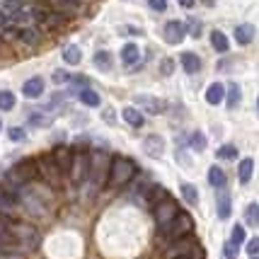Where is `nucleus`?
I'll list each match as a JSON object with an SVG mask.
<instances>
[{
    "label": "nucleus",
    "mask_w": 259,
    "mask_h": 259,
    "mask_svg": "<svg viewBox=\"0 0 259 259\" xmlns=\"http://www.w3.org/2000/svg\"><path fill=\"white\" fill-rule=\"evenodd\" d=\"M134 175H136L134 160L121 158V155H116V158L112 160V165H109V184H112V187H121L126 182H131Z\"/></svg>",
    "instance_id": "1"
},
{
    "label": "nucleus",
    "mask_w": 259,
    "mask_h": 259,
    "mask_svg": "<svg viewBox=\"0 0 259 259\" xmlns=\"http://www.w3.org/2000/svg\"><path fill=\"white\" fill-rule=\"evenodd\" d=\"M36 175H39V165L34 160H22L8 172V182H10V187H22V184L36 180Z\"/></svg>",
    "instance_id": "2"
},
{
    "label": "nucleus",
    "mask_w": 259,
    "mask_h": 259,
    "mask_svg": "<svg viewBox=\"0 0 259 259\" xmlns=\"http://www.w3.org/2000/svg\"><path fill=\"white\" fill-rule=\"evenodd\" d=\"M180 257H203V249L194 242L192 237H182V240H175L167 249H165V259H180Z\"/></svg>",
    "instance_id": "3"
},
{
    "label": "nucleus",
    "mask_w": 259,
    "mask_h": 259,
    "mask_svg": "<svg viewBox=\"0 0 259 259\" xmlns=\"http://www.w3.org/2000/svg\"><path fill=\"white\" fill-rule=\"evenodd\" d=\"M192 228H194L192 215L180 213L167 228H160V230H162V235L167 237V240H182V237L187 235V233H192Z\"/></svg>",
    "instance_id": "4"
},
{
    "label": "nucleus",
    "mask_w": 259,
    "mask_h": 259,
    "mask_svg": "<svg viewBox=\"0 0 259 259\" xmlns=\"http://www.w3.org/2000/svg\"><path fill=\"white\" fill-rule=\"evenodd\" d=\"M177 215H180V208H177V203L172 201V199H165L162 203L155 206V221H158L160 228H167Z\"/></svg>",
    "instance_id": "5"
},
{
    "label": "nucleus",
    "mask_w": 259,
    "mask_h": 259,
    "mask_svg": "<svg viewBox=\"0 0 259 259\" xmlns=\"http://www.w3.org/2000/svg\"><path fill=\"white\" fill-rule=\"evenodd\" d=\"M88 175H90V158H88V153H82V150H80V153H75L70 177H73V182H82Z\"/></svg>",
    "instance_id": "6"
},
{
    "label": "nucleus",
    "mask_w": 259,
    "mask_h": 259,
    "mask_svg": "<svg viewBox=\"0 0 259 259\" xmlns=\"http://www.w3.org/2000/svg\"><path fill=\"white\" fill-rule=\"evenodd\" d=\"M184 34H187V24L180 22V20L167 22L165 24V29H162V36H165L167 44H180L182 39H184Z\"/></svg>",
    "instance_id": "7"
},
{
    "label": "nucleus",
    "mask_w": 259,
    "mask_h": 259,
    "mask_svg": "<svg viewBox=\"0 0 259 259\" xmlns=\"http://www.w3.org/2000/svg\"><path fill=\"white\" fill-rule=\"evenodd\" d=\"M54 160H56L58 169L63 172V175H70V169H73V160H75V155H73V150L68 146H56V150H54Z\"/></svg>",
    "instance_id": "8"
},
{
    "label": "nucleus",
    "mask_w": 259,
    "mask_h": 259,
    "mask_svg": "<svg viewBox=\"0 0 259 259\" xmlns=\"http://www.w3.org/2000/svg\"><path fill=\"white\" fill-rule=\"evenodd\" d=\"M36 165H39L41 175H44V177L51 182V184H58V182H61V175H63V172L58 169V165H56V160H54V155H51V158H41L39 162H36Z\"/></svg>",
    "instance_id": "9"
},
{
    "label": "nucleus",
    "mask_w": 259,
    "mask_h": 259,
    "mask_svg": "<svg viewBox=\"0 0 259 259\" xmlns=\"http://www.w3.org/2000/svg\"><path fill=\"white\" fill-rule=\"evenodd\" d=\"M12 228V235H15V240H22V242H27V245H32V247H36V240H39V235H36V230H34L32 226H27V223H15Z\"/></svg>",
    "instance_id": "10"
},
{
    "label": "nucleus",
    "mask_w": 259,
    "mask_h": 259,
    "mask_svg": "<svg viewBox=\"0 0 259 259\" xmlns=\"http://www.w3.org/2000/svg\"><path fill=\"white\" fill-rule=\"evenodd\" d=\"M143 150H146V155H150V158H160L165 153V141L155 134L148 136L146 141H143Z\"/></svg>",
    "instance_id": "11"
},
{
    "label": "nucleus",
    "mask_w": 259,
    "mask_h": 259,
    "mask_svg": "<svg viewBox=\"0 0 259 259\" xmlns=\"http://www.w3.org/2000/svg\"><path fill=\"white\" fill-rule=\"evenodd\" d=\"M136 102H138V104H143L148 114H162V112H165V102L158 100V97H150V95H138V97H136Z\"/></svg>",
    "instance_id": "12"
},
{
    "label": "nucleus",
    "mask_w": 259,
    "mask_h": 259,
    "mask_svg": "<svg viewBox=\"0 0 259 259\" xmlns=\"http://www.w3.org/2000/svg\"><path fill=\"white\" fill-rule=\"evenodd\" d=\"M22 95H24V97H29V100L41 97V95H44V80H41V78H29L27 82H24Z\"/></svg>",
    "instance_id": "13"
},
{
    "label": "nucleus",
    "mask_w": 259,
    "mask_h": 259,
    "mask_svg": "<svg viewBox=\"0 0 259 259\" xmlns=\"http://www.w3.org/2000/svg\"><path fill=\"white\" fill-rule=\"evenodd\" d=\"M180 63H182V68L187 70V73H199L201 70V58L196 56V54H192V51H184L180 56Z\"/></svg>",
    "instance_id": "14"
},
{
    "label": "nucleus",
    "mask_w": 259,
    "mask_h": 259,
    "mask_svg": "<svg viewBox=\"0 0 259 259\" xmlns=\"http://www.w3.org/2000/svg\"><path fill=\"white\" fill-rule=\"evenodd\" d=\"M223 97H226V88H223L221 82H213V85L206 90V102H208V104H221Z\"/></svg>",
    "instance_id": "15"
},
{
    "label": "nucleus",
    "mask_w": 259,
    "mask_h": 259,
    "mask_svg": "<svg viewBox=\"0 0 259 259\" xmlns=\"http://www.w3.org/2000/svg\"><path fill=\"white\" fill-rule=\"evenodd\" d=\"M252 172H254V160L245 158L242 162H240V167H237V177H240V182L247 184V182L252 180Z\"/></svg>",
    "instance_id": "16"
},
{
    "label": "nucleus",
    "mask_w": 259,
    "mask_h": 259,
    "mask_svg": "<svg viewBox=\"0 0 259 259\" xmlns=\"http://www.w3.org/2000/svg\"><path fill=\"white\" fill-rule=\"evenodd\" d=\"M12 208H15V194L0 187V213H10Z\"/></svg>",
    "instance_id": "17"
},
{
    "label": "nucleus",
    "mask_w": 259,
    "mask_h": 259,
    "mask_svg": "<svg viewBox=\"0 0 259 259\" xmlns=\"http://www.w3.org/2000/svg\"><path fill=\"white\" fill-rule=\"evenodd\" d=\"M165 199H169V194L165 192L162 187H158V184H155V187H150V192H148V196H146V201L150 203L153 208H155L158 203H162V201H165Z\"/></svg>",
    "instance_id": "18"
},
{
    "label": "nucleus",
    "mask_w": 259,
    "mask_h": 259,
    "mask_svg": "<svg viewBox=\"0 0 259 259\" xmlns=\"http://www.w3.org/2000/svg\"><path fill=\"white\" fill-rule=\"evenodd\" d=\"M121 116H124L126 124H131L134 128H141V126H143V114L138 112V109H134V107H126L124 112H121Z\"/></svg>",
    "instance_id": "19"
},
{
    "label": "nucleus",
    "mask_w": 259,
    "mask_h": 259,
    "mask_svg": "<svg viewBox=\"0 0 259 259\" xmlns=\"http://www.w3.org/2000/svg\"><path fill=\"white\" fill-rule=\"evenodd\" d=\"M235 39H237V44H249V41L254 39V27H252V24H240V27H235Z\"/></svg>",
    "instance_id": "20"
},
{
    "label": "nucleus",
    "mask_w": 259,
    "mask_h": 259,
    "mask_svg": "<svg viewBox=\"0 0 259 259\" xmlns=\"http://www.w3.org/2000/svg\"><path fill=\"white\" fill-rule=\"evenodd\" d=\"M211 44H213V49L218 51V54H226L228 49H230V41H228V36L223 32H211Z\"/></svg>",
    "instance_id": "21"
},
{
    "label": "nucleus",
    "mask_w": 259,
    "mask_h": 259,
    "mask_svg": "<svg viewBox=\"0 0 259 259\" xmlns=\"http://www.w3.org/2000/svg\"><path fill=\"white\" fill-rule=\"evenodd\" d=\"M78 97L82 104H88V107H100V95L92 90V88H82V90L78 92Z\"/></svg>",
    "instance_id": "22"
},
{
    "label": "nucleus",
    "mask_w": 259,
    "mask_h": 259,
    "mask_svg": "<svg viewBox=\"0 0 259 259\" xmlns=\"http://www.w3.org/2000/svg\"><path fill=\"white\" fill-rule=\"evenodd\" d=\"M121 61H124V66H134V63H138V46L126 44L124 49H121Z\"/></svg>",
    "instance_id": "23"
},
{
    "label": "nucleus",
    "mask_w": 259,
    "mask_h": 259,
    "mask_svg": "<svg viewBox=\"0 0 259 259\" xmlns=\"http://www.w3.org/2000/svg\"><path fill=\"white\" fill-rule=\"evenodd\" d=\"M230 211H233L230 196H228V194H221V196H218V218H221V221H228V218H230Z\"/></svg>",
    "instance_id": "24"
},
{
    "label": "nucleus",
    "mask_w": 259,
    "mask_h": 259,
    "mask_svg": "<svg viewBox=\"0 0 259 259\" xmlns=\"http://www.w3.org/2000/svg\"><path fill=\"white\" fill-rule=\"evenodd\" d=\"M80 58H82V54H80L78 46L70 44V46H66V49H63V61H66L68 66H78Z\"/></svg>",
    "instance_id": "25"
},
{
    "label": "nucleus",
    "mask_w": 259,
    "mask_h": 259,
    "mask_svg": "<svg viewBox=\"0 0 259 259\" xmlns=\"http://www.w3.org/2000/svg\"><path fill=\"white\" fill-rule=\"evenodd\" d=\"M208 182H211V187H215V189L226 187V172L221 167H211L208 169Z\"/></svg>",
    "instance_id": "26"
},
{
    "label": "nucleus",
    "mask_w": 259,
    "mask_h": 259,
    "mask_svg": "<svg viewBox=\"0 0 259 259\" xmlns=\"http://www.w3.org/2000/svg\"><path fill=\"white\" fill-rule=\"evenodd\" d=\"M245 221H247L249 228H257L259 226V206L257 203H249L245 208Z\"/></svg>",
    "instance_id": "27"
},
{
    "label": "nucleus",
    "mask_w": 259,
    "mask_h": 259,
    "mask_svg": "<svg viewBox=\"0 0 259 259\" xmlns=\"http://www.w3.org/2000/svg\"><path fill=\"white\" fill-rule=\"evenodd\" d=\"M182 196H184V201L192 203V206L199 203V192H196L194 184H182Z\"/></svg>",
    "instance_id": "28"
},
{
    "label": "nucleus",
    "mask_w": 259,
    "mask_h": 259,
    "mask_svg": "<svg viewBox=\"0 0 259 259\" xmlns=\"http://www.w3.org/2000/svg\"><path fill=\"white\" fill-rule=\"evenodd\" d=\"M237 104H240V85L230 82L228 85V109H235Z\"/></svg>",
    "instance_id": "29"
},
{
    "label": "nucleus",
    "mask_w": 259,
    "mask_h": 259,
    "mask_svg": "<svg viewBox=\"0 0 259 259\" xmlns=\"http://www.w3.org/2000/svg\"><path fill=\"white\" fill-rule=\"evenodd\" d=\"M95 66L100 68V70H109V68H112V56H109L107 51L95 54Z\"/></svg>",
    "instance_id": "30"
},
{
    "label": "nucleus",
    "mask_w": 259,
    "mask_h": 259,
    "mask_svg": "<svg viewBox=\"0 0 259 259\" xmlns=\"http://www.w3.org/2000/svg\"><path fill=\"white\" fill-rule=\"evenodd\" d=\"M12 107H15V95L8 90H0V109L3 112H10Z\"/></svg>",
    "instance_id": "31"
},
{
    "label": "nucleus",
    "mask_w": 259,
    "mask_h": 259,
    "mask_svg": "<svg viewBox=\"0 0 259 259\" xmlns=\"http://www.w3.org/2000/svg\"><path fill=\"white\" fill-rule=\"evenodd\" d=\"M20 39H22L24 44H36L39 36H36V32H34L32 27H22V29H20Z\"/></svg>",
    "instance_id": "32"
},
{
    "label": "nucleus",
    "mask_w": 259,
    "mask_h": 259,
    "mask_svg": "<svg viewBox=\"0 0 259 259\" xmlns=\"http://www.w3.org/2000/svg\"><path fill=\"white\" fill-rule=\"evenodd\" d=\"M221 160H233V158H237V150L233 146H223V148H218V153H215Z\"/></svg>",
    "instance_id": "33"
},
{
    "label": "nucleus",
    "mask_w": 259,
    "mask_h": 259,
    "mask_svg": "<svg viewBox=\"0 0 259 259\" xmlns=\"http://www.w3.org/2000/svg\"><path fill=\"white\" fill-rule=\"evenodd\" d=\"M223 259H237V245L233 240H228L223 245Z\"/></svg>",
    "instance_id": "34"
},
{
    "label": "nucleus",
    "mask_w": 259,
    "mask_h": 259,
    "mask_svg": "<svg viewBox=\"0 0 259 259\" xmlns=\"http://www.w3.org/2000/svg\"><path fill=\"white\" fill-rule=\"evenodd\" d=\"M230 240H233L237 247H240V245L247 240V237H245V228H242V226H235V228H233V235H230Z\"/></svg>",
    "instance_id": "35"
},
{
    "label": "nucleus",
    "mask_w": 259,
    "mask_h": 259,
    "mask_svg": "<svg viewBox=\"0 0 259 259\" xmlns=\"http://www.w3.org/2000/svg\"><path fill=\"white\" fill-rule=\"evenodd\" d=\"M63 22H66V17H63V15H56V12H51L44 20L46 27H58V24H63Z\"/></svg>",
    "instance_id": "36"
},
{
    "label": "nucleus",
    "mask_w": 259,
    "mask_h": 259,
    "mask_svg": "<svg viewBox=\"0 0 259 259\" xmlns=\"http://www.w3.org/2000/svg\"><path fill=\"white\" fill-rule=\"evenodd\" d=\"M192 148H194V150H203V148H206V136H203V134H194L192 136Z\"/></svg>",
    "instance_id": "37"
},
{
    "label": "nucleus",
    "mask_w": 259,
    "mask_h": 259,
    "mask_svg": "<svg viewBox=\"0 0 259 259\" xmlns=\"http://www.w3.org/2000/svg\"><path fill=\"white\" fill-rule=\"evenodd\" d=\"M247 254L249 257H259V237L247 240Z\"/></svg>",
    "instance_id": "38"
},
{
    "label": "nucleus",
    "mask_w": 259,
    "mask_h": 259,
    "mask_svg": "<svg viewBox=\"0 0 259 259\" xmlns=\"http://www.w3.org/2000/svg\"><path fill=\"white\" fill-rule=\"evenodd\" d=\"M160 70H162V75H172V70H175V61H172V58H165V61L160 63Z\"/></svg>",
    "instance_id": "39"
},
{
    "label": "nucleus",
    "mask_w": 259,
    "mask_h": 259,
    "mask_svg": "<svg viewBox=\"0 0 259 259\" xmlns=\"http://www.w3.org/2000/svg\"><path fill=\"white\" fill-rule=\"evenodd\" d=\"M148 5L155 12H165L167 10V0H148Z\"/></svg>",
    "instance_id": "40"
},
{
    "label": "nucleus",
    "mask_w": 259,
    "mask_h": 259,
    "mask_svg": "<svg viewBox=\"0 0 259 259\" xmlns=\"http://www.w3.org/2000/svg\"><path fill=\"white\" fill-rule=\"evenodd\" d=\"M187 32H192V36H199V34H201V22H199V20H189Z\"/></svg>",
    "instance_id": "41"
},
{
    "label": "nucleus",
    "mask_w": 259,
    "mask_h": 259,
    "mask_svg": "<svg viewBox=\"0 0 259 259\" xmlns=\"http://www.w3.org/2000/svg\"><path fill=\"white\" fill-rule=\"evenodd\" d=\"M8 27H12L10 15H5V12H0V32H8Z\"/></svg>",
    "instance_id": "42"
},
{
    "label": "nucleus",
    "mask_w": 259,
    "mask_h": 259,
    "mask_svg": "<svg viewBox=\"0 0 259 259\" xmlns=\"http://www.w3.org/2000/svg\"><path fill=\"white\" fill-rule=\"evenodd\" d=\"M8 136H10V141H22L24 131H22V128H10V131H8Z\"/></svg>",
    "instance_id": "43"
},
{
    "label": "nucleus",
    "mask_w": 259,
    "mask_h": 259,
    "mask_svg": "<svg viewBox=\"0 0 259 259\" xmlns=\"http://www.w3.org/2000/svg\"><path fill=\"white\" fill-rule=\"evenodd\" d=\"M54 80H56V82H70L73 75H68V73H63V70H58L56 75H54Z\"/></svg>",
    "instance_id": "44"
},
{
    "label": "nucleus",
    "mask_w": 259,
    "mask_h": 259,
    "mask_svg": "<svg viewBox=\"0 0 259 259\" xmlns=\"http://www.w3.org/2000/svg\"><path fill=\"white\" fill-rule=\"evenodd\" d=\"M102 116H104V121H107V119H109V121H114V112H112V109H107Z\"/></svg>",
    "instance_id": "45"
},
{
    "label": "nucleus",
    "mask_w": 259,
    "mask_h": 259,
    "mask_svg": "<svg viewBox=\"0 0 259 259\" xmlns=\"http://www.w3.org/2000/svg\"><path fill=\"white\" fill-rule=\"evenodd\" d=\"M180 5H182V8H192L194 0H180Z\"/></svg>",
    "instance_id": "46"
},
{
    "label": "nucleus",
    "mask_w": 259,
    "mask_h": 259,
    "mask_svg": "<svg viewBox=\"0 0 259 259\" xmlns=\"http://www.w3.org/2000/svg\"><path fill=\"white\" fill-rule=\"evenodd\" d=\"M0 259H22L20 254H0Z\"/></svg>",
    "instance_id": "47"
},
{
    "label": "nucleus",
    "mask_w": 259,
    "mask_h": 259,
    "mask_svg": "<svg viewBox=\"0 0 259 259\" xmlns=\"http://www.w3.org/2000/svg\"><path fill=\"white\" fill-rule=\"evenodd\" d=\"M61 3H66V5H73V8H75V5H78L80 0H61Z\"/></svg>",
    "instance_id": "48"
},
{
    "label": "nucleus",
    "mask_w": 259,
    "mask_h": 259,
    "mask_svg": "<svg viewBox=\"0 0 259 259\" xmlns=\"http://www.w3.org/2000/svg\"><path fill=\"white\" fill-rule=\"evenodd\" d=\"M180 259H203V257H180Z\"/></svg>",
    "instance_id": "49"
},
{
    "label": "nucleus",
    "mask_w": 259,
    "mask_h": 259,
    "mask_svg": "<svg viewBox=\"0 0 259 259\" xmlns=\"http://www.w3.org/2000/svg\"><path fill=\"white\" fill-rule=\"evenodd\" d=\"M203 3H206V5H213V0H203Z\"/></svg>",
    "instance_id": "50"
},
{
    "label": "nucleus",
    "mask_w": 259,
    "mask_h": 259,
    "mask_svg": "<svg viewBox=\"0 0 259 259\" xmlns=\"http://www.w3.org/2000/svg\"><path fill=\"white\" fill-rule=\"evenodd\" d=\"M0 128H3V121H0Z\"/></svg>",
    "instance_id": "51"
},
{
    "label": "nucleus",
    "mask_w": 259,
    "mask_h": 259,
    "mask_svg": "<svg viewBox=\"0 0 259 259\" xmlns=\"http://www.w3.org/2000/svg\"><path fill=\"white\" fill-rule=\"evenodd\" d=\"M257 104H259V102H257Z\"/></svg>",
    "instance_id": "52"
},
{
    "label": "nucleus",
    "mask_w": 259,
    "mask_h": 259,
    "mask_svg": "<svg viewBox=\"0 0 259 259\" xmlns=\"http://www.w3.org/2000/svg\"><path fill=\"white\" fill-rule=\"evenodd\" d=\"M254 259H257V257H254Z\"/></svg>",
    "instance_id": "53"
}]
</instances>
